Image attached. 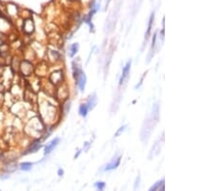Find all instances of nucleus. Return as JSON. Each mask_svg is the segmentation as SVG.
<instances>
[{
	"instance_id": "obj_1",
	"label": "nucleus",
	"mask_w": 217,
	"mask_h": 191,
	"mask_svg": "<svg viewBox=\"0 0 217 191\" xmlns=\"http://www.w3.org/2000/svg\"><path fill=\"white\" fill-rule=\"evenodd\" d=\"M130 66H131V60H129L123 69V73H122L120 82H119V86L120 87L123 86V85L128 81V76H129V71H130Z\"/></svg>"
},
{
	"instance_id": "obj_2",
	"label": "nucleus",
	"mask_w": 217,
	"mask_h": 191,
	"mask_svg": "<svg viewBox=\"0 0 217 191\" xmlns=\"http://www.w3.org/2000/svg\"><path fill=\"white\" fill-rule=\"evenodd\" d=\"M59 142H60V138H54L52 141H50L48 144L46 146V148H44V155H48V153H51L52 151L57 147Z\"/></svg>"
},
{
	"instance_id": "obj_3",
	"label": "nucleus",
	"mask_w": 217,
	"mask_h": 191,
	"mask_svg": "<svg viewBox=\"0 0 217 191\" xmlns=\"http://www.w3.org/2000/svg\"><path fill=\"white\" fill-rule=\"evenodd\" d=\"M120 162H121V155H119L118 157L113 158L112 161L105 166L104 170L105 171H111V170H113V169H116L119 165H120Z\"/></svg>"
},
{
	"instance_id": "obj_4",
	"label": "nucleus",
	"mask_w": 217,
	"mask_h": 191,
	"mask_svg": "<svg viewBox=\"0 0 217 191\" xmlns=\"http://www.w3.org/2000/svg\"><path fill=\"white\" fill-rule=\"evenodd\" d=\"M75 81L77 82L79 90H80V91H84V89H85V85H86V75L83 71H82V73L77 76V78L75 79Z\"/></svg>"
},
{
	"instance_id": "obj_5",
	"label": "nucleus",
	"mask_w": 217,
	"mask_h": 191,
	"mask_svg": "<svg viewBox=\"0 0 217 191\" xmlns=\"http://www.w3.org/2000/svg\"><path fill=\"white\" fill-rule=\"evenodd\" d=\"M97 95L95 94V93L92 95H90L88 102L85 103V105L87 106V108H88L89 111L91 110V109H93V108L95 107V105L97 104Z\"/></svg>"
},
{
	"instance_id": "obj_6",
	"label": "nucleus",
	"mask_w": 217,
	"mask_h": 191,
	"mask_svg": "<svg viewBox=\"0 0 217 191\" xmlns=\"http://www.w3.org/2000/svg\"><path fill=\"white\" fill-rule=\"evenodd\" d=\"M153 20H155V13H152L150 17V20H149V25H148V30L146 32V35H145V42H148V40L150 38V32H152V27H153Z\"/></svg>"
},
{
	"instance_id": "obj_7",
	"label": "nucleus",
	"mask_w": 217,
	"mask_h": 191,
	"mask_svg": "<svg viewBox=\"0 0 217 191\" xmlns=\"http://www.w3.org/2000/svg\"><path fill=\"white\" fill-rule=\"evenodd\" d=\"M150 191H153V190H164V180L155 182V184H153V186L150 188Z\"/></svg>"
},
{
	"instance_id": "obj_8",
	"label": "nucleus",
	"mask_w": 217,
	"mask_h": 191,
	"mask_svg": "<svg viewBox=\"0 0 217 191\" xmlns=\"http://www.w3.org/2000/svg\"><path fill=\"white\" fill-rule=\"evenodd\" d=\"M157 32H155V34H153V44H152V47H150V54H149V57H148V61L147 63H149L150 59H152L153 55V48H155V41H157Z\"/></svg>"
},
{
	"instance_id": "obj_9",
	"label": "nucleus",
	"mask_w": 217,
	"mask_h": 191,
	"mask_svg": "<svg viewBox=\"0 0 217 191\" xmlns=\"http://www.w3.org/2000/svg\"><path fill=\"white\" fill-rule=\"evenodd\" d=\"M41 147H42V145L40 144V142L39 141H36V142H34L33 144H31L30 148H29V150H28L27 153H36L37 151H38Z\"/></svg>"
},
{
	"instance_id": "obj_10",
	"label": "nucleus",
	"mask_w": 217,
	"mask_h": 191,
	"mask_svg": "<svg viewBox=\"0 0 217 191\" xmlns=\"http://www.w3.org/2000/svg\"><path fill=\"white\" fill-rule=\"evenodd\" d=\"M88 112H89V110H88V108H87V106L85 105V103L82 104L80 106V108H79V114H80L82 117H86Z\"/></svg>"
},
{
	"instance_id": "obj_11",
	"label": "nucleus",
	"mask_w": 217,
	"mask_h": 191,
	"mask_svg": "<svg viewBox=\"0 0 217 191\" xmlns=\"http://www.w3.org/2000/svg\"><path fill=\"white\" fill-rule=\"evenodd\" d=\"M78 47H79V44H73L71 46V52H70V56L71 57H73L75 55V53L77 52L78 50Z\"/></svg>"
},
{
	"instance_id": "obj_12",
	"label": "nucleus",
	"mask_w": 217,
	"mask_h": 191,
	"mask_svg": "<svg viewBox=\"0 0 217 191\" xmlns=\"http://www.w3.org/2000/svg\"><path fill=\"white\" fill-rule=\"evenodd\" d=\"M33 166V163H30V162H23L20 164V169L22 170V171H29V170H31Z\"/></svg>"
},
{
	"instance_id": "obj_13",
	"label": "nucleus",
	"mask_w": 217,
	"mask_h": 191,
	"mask_svg": "<svg viewBox=\"0 0 217 191\" xmlns=\"http://www.w3.org/2000/svg\"><path fill=\"white\" fill-rule=\"evenodd\" d=\"M95 187L97 188L99 190H103V189H104V187H105V182H96V184H95Z\"/></svg>"
},
{
	"instance_id": "obj_14",
	"label": "nucleus",
	"mask_w": 217,
	"mask_h": 191,
	"mask_svg": "<svg viewBox=\"0 0 217 191\" xmlns=\"http://www.w3.org/2000/svg\"><path fill=\"white\" fill-rule=\"evenodd\" d=\"M126 126H121V127H120V128H119V130H118V131H117V132H116V133H115V137H117V136H119V135H120V134L122 133V132H123L124 130H125Z\"/></svg>"
},
{
	"instance_id": "obj_15",
	"label": "nucleus",
	"mask_w": 217,
	"mask_h": 191,
	"mask_svg": "<svg viewBox=\"0 0 217 191\" xmlns=\"http://www.w3.org/2000/svg\"><path fill=\"white\" fill-rule=\"evenodd\" d=\"M145 76H146V73H144V75L142 76V78H141V81H140V83H139L138 85H136V86H135V89L139 88V87L141 86V85H142V83H143V80H144V77H145Z\"/></svg>"
},
{
	"instance_id": "obj_16",
	"label": "nucleus",
	"mask_w": 217,
	"mask_h": 191,
	"mask_svg": "<svg viewBox=\"0 0 217 191\" xmlns=\"http://www.w3.org/2000/svg\"><path fill=\"white\" fill-rule=\"evenodd\" d=\"M63 174H64V171H63V169H59V170H58V175H59V176H63Z\"/></svg>"
},
{
	"instance_id": "obj_17",
	"label": "nucleus",
	"mask_w": 217,
	"mask_h": 191,
	"mask_svg": "<svg viewBox=\"0 0 217 191\" xmlns=\"http://www.w3.org/2000/svg\"><path fill=\"white\" fill-rule=\"evenodd\" d=\"M85 150H84V151H88V149L90 148V143H88V142H86L85 143Z\"/></svg>"
},
{
	"instance_id": "obj_18",
	"label": "nucleus",
	"mask_w": 217,
	"mask_h": 191,
	"mask_svg": "<svg viewBox=\"0 0 217 191\" xmlns=\"http://www.w3.org/2000/svg\"><path fill=\"white\" fill-rule=\"evenodd\" d=\"M139 180H140V177L138 176V178H137V180H136V184H135V185H134V189H136L137 188V184L139 182Z\"/></svg>"
},
{
	"instance_id": "obj_19",
	"label": "nucleus",
	"mask_w": 217,
	"mask_h": 191,
	"mask_svg": "<svg viewBox=\"0 0 217 191\" xmlns=\"http://www.w3.org/2000/svg\"><path fill=\"white\" fill-rule=\"evenodd\" d=\"M80 153H81V151H78V153H77V155H75V157L76 158V157H77V156L79 155H80Z\"/></svg>"
}]
</instances>
